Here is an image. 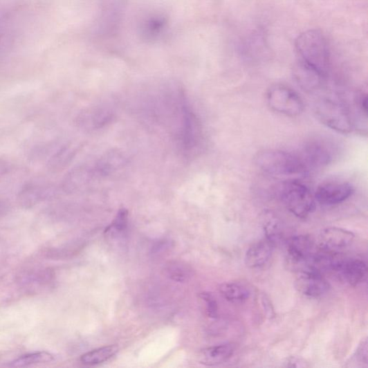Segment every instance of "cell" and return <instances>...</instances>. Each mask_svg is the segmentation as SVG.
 <instances>
[{
  "mask_svg": "<svg viewBox=\"0 0 368 368\" xmlns=\"http://www.w3.org/2000/svg\"><path fill=\"white\" fill-rule=\"evenodd\" d=\"M295 287L303 295L311 298L325 295L331 288L322 273L310 270L300 271Z\"/></svg>",
  "mask_w": 368,
  "mask_h": 368,
  "instance_id": "cell-9",
  "label": "cell"
},
{
  "mask_svg": "<svg viewBox=\"0 0 368 368\" xmlns=\"http://www.w3.org/2000/svg\"><path fill=\"white\" fill-rule=\"evenodd\" d=\"M355 237L351 231L340 228H328L319 234L318 246L325 251L338 252L351 246Z\"/></svg>",
  "mask_w": 368,
  "mask_h": 368,
  "instance_id": "cell-11",
  "label": "cell"
},
{
  "mask_svg": "<svg viewBox=\"0 0 368 368\" xmlns=\"http://www.w3.org/2000/svg\"><path fill=\"white\" fill-rule=\"evenodd\" d=\"M219 292L223 298L234 304L244 303L250 295L249 290L245 286L237 282L223 284L219 286Z\"/></svg>",
  "mask_w": 368,
  "mask_h": 368,
  "instance_id": "cell-17",
  "label": "cell"
},
{
  "mask_svg": "<svg viewBox=\"0 0 368 368\" xmlns=\"http://www.w3.org/2000/svg\"><path fill=\"white\" fill-rule=\"evenodd\" d=\"M73 151L69 145H63L55 151L48 161V167L50 171H59L68 163L72 158Z\"/></svg>",
  "mask_w": 368,
  "mask_h": 368,
  "instance_id": "cell-20",
  "label": "cell"
},
{
  "mask_svg": "<svg viewBox=\"0 0 368 368\" xmlns=\"http://www.w3.org/2000/svg\"><path fill=\"white\" fill-rule=\"evenodd\" d=\"M200 299L205 304V310L207 315L212 319L218 318V304L212 293L203 292L199 294Z\"/></svg>",
  "mask_w": 368,
  "mask_h": 368,
  "instance_id": "cell-24",
  "label": "cell"
},
{
  "mask_svg": "<svg viewBox=\"0 0 368 368\" xmlns=\"http://www.w3.org/2000/svg\"><path fill=\"white\" fill-rule=\"evenodd\" d=\"M262 306L266 311V315L268 318L271 319L275 316V312L273 307L270 303V301L266 296H263L262 298Z\"/></svg>",
  "mask_w": 368,
  "mask_h": 368,
  "instance_id": "cell-29",
  "label": "cell"
},
{
  "mask_svg": "<svg viewBox=\"0 0 368 368\" xmlns=\"http://www.w3.org/2000/svg\"><path fill=\"white\" fill-rule=\"evenodd\" d=\"M279 193L286 209L298 218L306 219L315 210V194L299 179L284 181Z\"/></svg>",
  "mask_w": 368,
  "mask_h": 368,
  "instance_id": "cell-4",
  "label": "cell"
},
{
  "mask_svg": "<svg viewBox=\"0 0 368 368\" xmlns=\"http://www.w3.org/2000/svg\"><path fill=\"white\" fill-rule=\"evenodd\" d=\"M182 114L181 136L183 149L186 151H191L196 145L199 136L198 122L186 102H183L182 105Z\"/></svg>",
  "mask_w": 368,
  "mask_h": 368,
  "instance_id": "cell-14",
  "label": "cell"
},
{
  "mask_svg": "<svg viewBox=\"0 0 368 368\" xmlns=\"http://www.w3.org/2000/svg\"><path fill=\"white\" fill-rule=\"evenodd\" d=\"M301 61L316 68L326 77L330 65L328 44L322 32L310 30L302 33L296 41Z\"/></svg>",
  "mask_w": 368,
  "mask_h": 368,
  "instance_id": "cell-2",
  "label": "cell"
},
{
  "mask_svg": "<svg viewBox=\"0 0 368 368\" xmlns=\"http://www.w3.org/2000/svg\"><path fill=\"white\" fill-rule=\"evenodd\" d=\"M128 224V212L125 210H120L116 217L115 218L113 223L107 229V232L114 231L116 232H122L127 228Z\"/></svg>",
  "mask_w": 368,
  "mask_h": 368,
  "instance_id": "cell-25",
  "label": "cell"
},
{
  "mask_svg": "<svg viewBox=\"0 0 368 368\" xmlns=\"http://www.w3.org/2000/svg\"><path fill=\"white\" fill-rule=\"evenodd\" d=\"M266 100L273 111L288 117L303 113L304 104L297 92L286 86L276 84L267 92Z\"/></svg>",
  "mask_w": 368,
  "mask_h": 368,
  "instance_id": "cell-5",
  "label": "cell"
},
{
  "mask_svg": "<svg viewBox=\"0 0 368 368\" xmlns=\"http://www.w3.org/2000/svg\"><path fill=\"white\" fill-rule=\"evenodd\" d=\"M264 230L267 240L275 245L282 237V228L280 221L272 215H269L264 223Z\"/></svg>",
  "mask_w": 368,
  "mask_h": 368,
  "instance_id": "cell-22",
  "label": "cell"
},
{
  "mask_svg": "<svg viewBox=\"0 0 368 368\" xmlns=\"http://www.w3.org/2000/svg\"><path fill=\"white\" fill-rule=\"evenodd\" d=\"M356 106L362 116L367 119V95L366 92L360 91L356 98Z\"/></svg>",
  "mask_w": 368,
  "mask_h": 368,
  "instance_id": "cell-27",
  "label": "cell"
},
{
  "mask_svg": "<svg viewBox=\"0 0 368 368\" xmlns=\"http://www.w3.org/2000/svg\"><path fill=\"white\" fill-rule=\"evenodd\" d=\"M338 153V146L326 138L315 137L307 140L300 154L309 169H320L332 163Z\"/></svg>",
  "mask_w": 368,
  "mask_h": 368,
  "instance_id": "cell-6",
  "label": "cell"
},
{
  "mask_svg": "<svg viewBox=\"0 0 368 368\" xmlns=\"http://www.w3.org/2000/svg\"><path fill=\"white\" fill-rule=\"evenodd\" d=\"M8 165L6 161L0 160V178L3 176L8 171Z\"/></svg>",
  "mask_w": 368,
  "mask_h": 368,
  "instance_id": "cell-30",
  "label": "cell"
},
{
  "mask_svg": "<svg viewBox=\"0 0 368 368\" xmlns=\"http://www.w3.org/2000/svg\"><path fill=\"white\" fill-rule=\"evenodd\" d=\"M233 344L226 343L208 347L201 351L199 356L201 363L208 366H215L228 361L234 353Z\"/></svg>",
  "mask_w": 368,
  "mask_h": 368,
  "instance_id": "cell-16",
  "label": "cell"
},
{
  "mask_svg": "<svg viewBox=\"0 0 368 368\" xmlns=\"http://www.w3.org/2000/svg\"><path fill=\"white\" fill-rule=\"evenodd\" d=\"M284 367H309L310 365L305 360L299 357H290L286 359L284 362Z\"/></svg>",
  "mask_w": 368,
  "mask_h": 368,
  "instance_id": "cell-28",
  "label": "cell"
},
{
  "mask_svg": "<svg viewBox=\"0 0 368 368\" xmlns=\"http://www.w3.org/2000/svg\"><path fill=\"white\" fill-rule=\"evenodd\" d=\"M293 77L298 86L309 93L318 90L326 77L316 68L301 60L294 65Z\"/></svg>",
  "mask_w": 368,
  "mask_h": 368,
  "instance_id": "cell-12",
  "label": "cell"
},
{
  "mask_svg": "<svg viewBox=\"0 0 368 368\" xmlns=\"http://www.w3.org/2000/svg\"><path fill=\"white\" fill-rule=\"evenodd\" d=\"M352 360H354L355 362H357L367 365V340H362L359 344L357 351L352 358Z\"/></svg>",
  "mask_w": 368,
  "mask_h": 368,
  "instance_id": "cell-26",
  "label": "cell"
},
{
  "mask_svg": "<svg viewBox=\"0 0 368 368\" xmlns=\"http://www.w3.org/2000/svg\"><path fill=\"white\" fill-rule=\"evenodd\" d=\"M54 356L48 352H37L24 355L10 363L14 367H24L33 365L45 364L53 362Z\"/></svg>",
  "mask_w": 368,
  "mask_h": 368,
  "instance_id": "cell-19",
  "label": "cell"
},
{
  "mask_svg": "<svg viewBox=\"0 0 368 368\" xmlns=\"http://www.w3.org/2000/svg\"><path fill=\"white\" fill-rule=\"evenodd\" d=\"M274 246L275 245L266 238L254 243L246 253V265L252 269L263 267L270 259Z\"/></svg>",
  "mask_w": 368,
  "mask_h": 368,
  "instance_id": "cell-15",
  "label": "cell"
},
{
  "mask_svg": "<svg viewBox=\"0 0 368 368\" xmlns=\"http://www.w3.org/2000/svg\"><path fill=\"white\" fill-rule=\"evenodd\" d=\"M318 250V244L309 235H296L288 239L286 253L288 264L293 269L307 270Z\"/></svg>",
  "mask_w": 368,
  "mask_h": 368,
  "instance_id": "cell-7",
  "label": "cell"
},
{
  "mask_svg": "<svg viewBox=\"0 0 368 368\" xmlns=\"http://www.w3.org/2000/svg\"><path fill=\"white\" fill-rule=\"evenodd\" d=\"M255 163L265 174L286 180L300 179L309 171L300 155L280 150H266L257 154Z\"/></svg>",
  "mask_w": 368,
  "mask_h": 368,
  "instance_id": "cell-1",
  "label": "cell"
},
{
  "mask_svg": "<svg viewBox=\"0 0 368 368\" xmlns=\"http://www.w3.org/2000/svg\"><path fill=\"white\" fill-rule=\"evenodd\" d=\"M318 119L332 130L348 134L355 130L356 122L349 106L339 98H323L315 105Z\"/></svg>",
  "mask_w": 368,
  "mask_h": 368,
  "instance_id": "cell-3",
  "label": "cell"
},
{
  "mask_svg": "<svg viewBox=\"0 0 368 368\" xmlns=\"http://www.w3.org/2000/svg\"><path fill=\"white\" fill-rule=\"evenodd\" d=\"M53 190L48 183L29 182L21 190L18 199L23 206L30 208L48 199L54 193Z\"/></svg>",
  "mask_w": 368,
  "mask_h": 368,
  "instance_id": "cell-13",
  "label": "cell"
},
{
  "mask_svg": "<svg viewBox=\"0 0 368 368\" xmlns=\"http://www.w3.org/2000/svg\"><path fill=\"white\" fill-rule=\"evenodd\" d=\"M167 270L172 280L180 283L187 281L192 276L190 268L181 262L170 263Z\"/></svg>",
  "mask_w": 368,
  "mask_h": 368,
  "instance_id": "cell-23",
  "label": "cell"
},
{
  "mask_svg": "<svg viewBox=\"0 0 368 368\" xmlns=\"http://www.w3.org/2000/svg\"><path fill=\"white\" fill-rule=\"evenodd\" d=\"M355 188L351 183L344 181H329L323 182L318 187L315 197L322 205L334 206L343 203L351 198Z\"/></svg>",
  "mask_w": 368,
  "mask_h": 368,
  "instance_id": "cell-8",
  "label": "cell"
},
{
  "mask_svg": "<svg viewBox=\"0 0 368 368\" xmlns=\"http://www.w3.org/2000/svg\"><path fill=\"white\" fill-rule=\"evenodd\" d=\"M124 163V156L120 153H109L99 161L97 171L101 174H107L120 168Z\"/></svg>",
  "mask_w": 368,
  "mask_h": 368,
  "instance_id": "cell-21",
  "label": "cell"
},
{
  "mask_svg": "<svg viewBox=\"0 0 368 368\" xmlns=\"http://www.w3.org/2000/svg\"><path fill=\"white\" fill-rule=\"evenodd\" d=\"M118 351L119 347L117 345L100 347L82 356L80 361L88 366L99 365L111 359Z\"/></svg>",
  "mask_w": 368,
  "mask_h": 368,
  "instance_id": "cell-18",
  "label": "cell"
},
{
  "mask_svg": "<svg viewBox=\"0 0 368 368\" xmlns=\"http://www.w3.org/2000/svg\"><path fill=\"white\" fill-rule=\"evenodd\" d=\"M332 271L337 273L348 284L357 286L367 279V265L361 259H345L340 257Z\"/></svg>",
  "mask_w": 368,
  "mask_h": 368,
  "instance_id": "cell-10",
  "label": "cell"
}]
</instances>
